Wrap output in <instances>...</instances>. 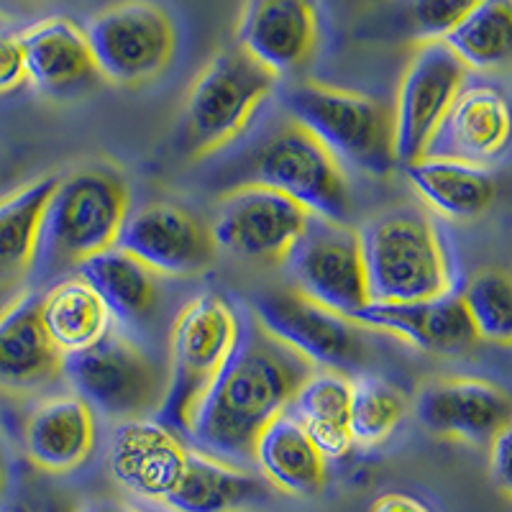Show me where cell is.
Wrapping results in <instances>:
<instances>
[{"instance_id":"obj_1","label":"cell","mask_w":512,"mask_h":512,"mask_svg":"<svg viewBox=\"0 0 512 512\" xmlns=\"http://www.w3.org/2000/svg\"><path fill=\"white\" fill-rule=\"evenodd\" d=\"M310 372L303 356L264 333L249 315L239 346L200 400L187 436L216 459L249 464L259 433L290 408Z\"/></svg>"},{"instance_id":"obj_2","label":"cell","mask_w":512,"mask_h":512,"mask_svg":"<svg viewBox=\"0 0 512 512\" xmlns=\"http://www.w3.org/2000/svg\"><path fill=\"white\" fill-rule=\"evenodd\" d=\"M131 190L118 169L90 164L59 177L41 226L34 269L41 280L80 269L118 244Z\"/></svg>"},{"instance_id":"obj_3","label":"cell","mask_w":512,"mask_h":512,"mask_svg":"<svg viewBox=\"0 0 512 512\" xmlns=\"http://www.w3.org/2000/svg\"><path fill=\"white\" fill-rule=\"evenodd\" d=\"M356 233L372 303H418L451 292L446 246L420 208L384 210Z\"/></svg>"},{"instance_id":"obj_4","label":"cell","mask_w":512,"mask_h":512,"mask_svg":"<svg viewBox=\"0 0 512 512\" xmlns=\"http://www.w3.org/2000/svg\"><path fill=\"white\" fill-rule=\"evenodd\" d=\"M290 121L326 146L341 167L387 177L397 167L392 111L369 95L320 82H297L282 93Z\"/></svg>"},{"instance_id":"obj_5","label":"cell","mask_w":512,"mask_h":512,"mask_svg":"<svg viewBox=\"0 0 512 512\" xmlns=\"http://www.w3.org/2000/svg\"><path fill=\"white\" fill-rule=\"evenodd\" d=\"M244 318L226 297L203 292L177 313L169 333V367L157 420L190 433L192 415L239 346Z\"/></svg>"},{"instance_id":"obj_6","label":"cell","mask_w":512,"mask_h":512,"mask_svg":"<svg viewBox=\"0 0 512 512\" xmlns=\"http://www.w3.org/2000/svg\"><path fill=\"white\" fill-rule=\"evenodd\" d=\"M277 85L280 77L241 47L213 54L185 98L180 123L185 152L200 159L239 139Z\"/></svg>"},{"instance_id":"obj_7","label":"cell","mask_w":512,"mask_h":512,"mask_svg":"<svg viewBox=\"0 0 512 512\" xmlns=\"http://www.w3.org/2000/svg\"><path fill=\"white\" fill-rule=\"evenodd\" d=\"M244 185L277 190L303 205L310 216L349 226L351 192L344 167L290 118L259 141L246 164Z\"/></svg>"},{"instance_id":"obj_8","label":"cell","mask_w":512,"mask_h":512,"mask_svg":"<svg viewBox=\"0 0 512 512\" xmlns=\"http://www.w3.org/2000/svg\"><path fill=\"white\" fill-rule=\"evenodd\" d=\"M62 377L93 413L121 423L159 410L167 387V372L116 326L90 349L64 356Z\"/></svg>"},{"instance_id":"obj_9","label":"cell","mask_w":512,"mask_h":512,"mask_svg":"<svg viewBox=\"0 0 512 512\" xmlns=\"http://www.w3.org/2000/svg\"><path fill=\"white\" fill-rule=\"evenodd\" d=\"M251 320L313 369L356 372L367 359V328L356 320L310 303L292 287H274L251 297Z\"/></svg>"},{"instance_id":"obj_10","label":"cell","mask_w":512,"mask_h":512,"mask_svg":"<svg viewBox=\"0 0 512 512\" xmlns=\"http://www.w3.org/2000/svg\"><path fill=\"white\" fill-rule=\"evenodd\" d=\"M88 44L98 75L118 88L157 80L175 57L172 18L149 0H123L90 18Z\"/></svg>"},{"instance_id":"obj_11","label":"cell","mask_w":512,"mask_h":512,"mask_svg":"<svg viewBox=\"0 0 512 512\" xmlns=\"http://www.w3.org/2000/svg\"><path fill=\"white\" fill-rule=\"evenodd\" d=\"M285 267L292 290L331 313L354 320L372 303L359 233L346 223L310 216L308 228L287 256Z\"/></svg>"},{"instance_id":"obj_12","label":"cell","mask_w":512,"mask_h":512,"mask_svg":"<svg viewBox=\"0 0 512 512\" xmlns=\"http://www.w3.org/2000/svg\"><path fill=\"white\" fill-rule=\"evenodd\" d=\"M308 221V210L282 192L239 185L221 195L210 233L218 249L241 262L285 264Z\"/></svg>"},{"instance_id":"obj_13","label":"cell","mask_w":512,"mask_h":512,"mask_svg":"<svg viewBox=\"0 0 512 512\" xmlns=\"http://www.w3.org/2000/svg\"><path fill=\"white\" fill-rule=\"evenodd\" d=\"M466 72L461 59L443 41L415 47L392 108L395 159L400 167L428 152L448 108L466 85Z\"/></svg>"},{"instance_id":"obj_14","label":"cell","mask_w":512,"mask_h":512,"mask_svg":"<svg viewBox=\"0 0 512 512\" xmlns=\"http://www.w3.org/2000/svg\"><path fill=\"white\" fill-rule=\"evenodd\" d=\"M116 246L164 277L203 274L218 256L210 226L169 203H149L128 213Z\"/></svg>"},{"instance_id":"obj_15","label":"cell","mask_w":512,"mask_h":512,"mask_svg":"<svg viewBox=\"0 0 512 512\" xmlns=\"http://www.w3.org/2000/svg\"><path fill=\"white\" fill-rule=\"evenodd\" d=\"M415 415L433 436L489 443L507 423H512V395L484 379H433L420 387Z\"/></svg>"},{"instance_id":"obj_16","label":"cell","mask_w":512,"mask_h":512,"mask_svg":"<svg viewBox=\"0 0 512 512\" xmlns=\"http://www.w3.org/2000/svg\"><path fill=\"white\" fill-rule=\"evenodd\" d=\"M187 461L185 443L162 420H123L108 446V472L126 492L164 502L177 487Z\"/></svg>"},{"instance_id":"obj_17","label":"cell","mask_w":512,"mask_h":512,"mask_svg":"<svg viewBox=\"0 0 512 512\" xmlns=\"http://www.w3.org/2000/svg\"><path fill=\"white\" fill-rule=\"evenodd\" d=\"M354 320L367 331L392 333L425 354H464L479 341L459 292L418 303H369Z\"/></svg>"},{"instance_id":"obj_18","label":"cell","mask_w":512,"mask_h":512,"mask_svg":"<svg viewBox=\"0 0 512 512\" xmlns=\"http://www.w3.org/2000/svg\"><path fill=\"white\" fill-rule=\"evenodd\" d=\"M236 36L251 59L282 80L315 52L318 13L310 0H249Z\"/></svg>"},{"instance_id":"obj_19","label":"cell","mask_w":512,"mask_h":512,"mask_svg":"<svg viewBox=\"0 0 512 512\" xmlns=\"http://www.w3.org/2000/svg\"><path fill=\"white\" fill-rule=\"evenodd\" d=\"M510 141L512 105L505 93L492 85H464L425 154L484 167L500 157Z\"/></svg>"},{"instance_id":"obj_20","label":"cell","mask_w":512,"mask_h":512,"mask_svg":"<svg viewBox=\"0 0 512 512\" xmlns=\"http://www.w3.org/2000/svg\"><path fill=\"white\" fill-rule=\"evenodd\" d=\"M26 80L47 98H75L100 80L85 29L64 16H49L24 31Z\"/></svg>"},{"instance_id":"obj_21","label":"cell","mask_w":512,"mask_h":512,"mask_svg":"<svg viewBox=\"0 0 512 512\" xmlns=\"http://www.w3.org/2000/svg\"><path fill=\"white\" fill-rule=\"evenodd\" d=\"M62 361L41 320V292H21L0 310V390H44L62 377Z\"/></svg>"},{"instance_id":"obj_22","label":"cell","mask_w":512,"mask_h":512,"mask_svg":"<svg viewBox=\"0 0 512 512\" xmlns=\"http://www.w3.org/2000/svg\"><path fill=\"white\" fill-rule=\"evenodd\" d=\"M26 456L47 474H70L95 448V413L77 395L49 397L34 408L24 431Z\"/></svg>"},{"instance_id":"obj_23","label":"cell","mask_w":512,"mask_h":512,"mask_svg":"<svg viewBox=\"0 0 512 512\" xmlns=\"http://www.w3.org/2000/svg\"><path fill=\"white\" fill-rule=\"evenodd\" d=\"M402 172L425 208L446 221H474L495 203L497 182L482 164L423 154L415 162L402 164Z\"/></svg>"},{"instance_id":"obj_24","label":"cell","mask_w":512,"mask_h":512,"mask_svg":"<svg viewBox=\"0 0 512 512\" xmlns=\"http://www.w3.org/2000/svg\"><path fill=\"white\" fill-rule=\"evenodd\" d=\"M264 479L246 472L244 466L216 459L200 448L187 451L185 469L164 505L169 512H244L267 500Z\"/></svg>"},{"instance_id":"obj_25","label":"cell","mask_w":512,"mask_h":512,"mask_svg":"<svg viewBox=\"0 0 512 512\" xmlns=\"http://www.w3.org/2000/svg\"><path fill=\"white\" fill-rule=\"evenodd\" d=\"M254 464L264 482L282 495L315 497L326 487V459L290 410L259 433Z\"/></svg>"},{"instance_id":"obj_26","label":"cell","mask_w":512,"mask_h":512,"mask_svg":"<svg viewBox=\"0 0 512 512\" xmlns=\"http://www.w3.org/2000/svg\"><path fill=\"white\" fill-rule=\"evenodd\" d=\"M77 272L98 292L108 313L113 315V323L118 326L139 328L157 313V274L149 272L144 264L136 262L134 256L118 246L85 262Z\"/></svg>"},{"instance_id":"obj_27","label":"cell","mask_w":512,"mask_h":512,"mask_svg":"<svg viewBox=\"0 0 512 512\" xmlns=\"http://www.w3.org/2000/svg\"><path fill=\"white\" fill-rule=\"evenodd\" d=\"M59 177L44 175L0 198V287L29 277L39 254L41 226Z\"/></svg>"},{"instance_id":"obj_28","label":"cell","mask_w":512,"mask_h":512,"mask_svg":"<svg viewBox=\"0 0 512 512\" xmlns=\"http://www.w3.org/2000/svg\"><path fill=\"white\" fill-rule=\"evenodd\" d=\"M351 379L328 369H313L297 387L290 413L300 420L310 441L323 459H341L351 451L354 438L349 431Z\"/></svg>"},{"instance_id":"obj_29","label":"cell","mask_w":512,"mask_h":512,"mask_svg":"<svg viewBox=\"0 0 512 512\" xmlns=\"http://www.w3.org/2000/svg\"><path fill=\"white\" fill-rule=\"evenodd\" d=\"M41 320L62 356L90 349L116 326L98 292L80 274L64 277L41 292Z\"/></svg>"},{"instance_id":"obj_30","label":"cell","mask_w":512,"mask_h":512,"mask_svg":"<svg viewBox=\"0 0 512 512\" xmlns=\"http://www.w3.org/2000/svg\"><path fill=\"white\" fill-rule=\"evenodd\" d=\"M466 70H512V0H479L443 39Z\"/></svg>"},{"instance_id":"obj_31","label":"cell","mask_w":512,"mask_h":512,"mask_svg":"<svg viewBox=\"0 0 512 512\" xmlns=\"http://www.w3.org/2000/svg\"><path fill=\"white\" fill-rule=\"evenodd\" d=\"M405 408V397L395 384L377 374H356L351 379L349 405V431L354 446L372 448L387 441L400 425Z\"/></svg>"},{"instance_id":"obj_32","label":"cell","mask_w":512,"mask_h":512,"mask_svg":"<svg viewBox=\"0 0 512 512\" xmlns=\"http://www.w3.org/2000/svg\"><path fill=\"white\" fill-rule=\"evenodd\" d=\"M459 295L479 341L512 346V272L479 269Z\"/></svg>"},{"instance_id":"obj_33","label":"cell","mask_w":512,"mask_h":512,"mask_svg":"<svg viewBox=\"0 0 512 512\" xmlns=\"http://www.w3.org/2000/svg\"><path fill=\"white\" fill-rule=\"evenodd\" d=\"M479 0H402V18L418 44L443 41Z\"/></svg>"},{"instance_id":"obj_34","label":"cell","mask_w":512,"mask_h":512,"mask_svg":"<svg viewBox=\"0 0 512 512\" xmlns=\"http://www.w3.org/2000/svg\"><path fill=\"white\" fill-rule=\"evenodd\" d=\"M26 80V57L21 36L0 31V95L21 88Z\"/></svg>"},{"instance_id":"obj_35","label":"cell","mask_w":512,"mask_h":512,"mask_svg":"<svg viewBox=\"0 0 512 512\" xmlns=\"http://www.w3.org/2000/svg\"><path fill=\"white\" fill-rule=\"evenodd\" d=\"M489 474L502 495L512 500V423L489 441Z\"/></svg>"},{"instance_id":"obj_36","label":"cell","mask_w":512,"mask_h":512,"mask_svg":"<svg viewBox=\"0 0 512 512\" xmlns=\"http://www.w3.org/2000/svg\"><path fill=\"white\" fill-rule=\"evenodd\" d=\"M369 512H433L423 500L405 492H387L372 502Z\"/></svg>"},{"instance_id":"obj_37","label":"cell","mask_w":512,"mask_h":512,"mask_svg":"<svg viewBox=\"0 0 512 512\" xmlns=\"http://www.w3.org/2000/svg\"><path fill=\"white\" fill-rule=\"evenodd\" d=\"M75 512H126V507H118L113 502H82Z\"/></svg>"},{"instance_id":"obj_38","label":"cell","mask_w":512,"mask_h":512,"mask_svg":"<svg viewBox=\"0 0 512 512\" xmlns=\"http://www.w3.org/2000/svg\"><path fill=\"white\" fill-rule=\"evenodd\" d=\"M41 512H75V507H70V505H62V502H54V505L44 507V510H41Z\"/></svg>"},{"instance_id":"obj_39","label":"cell","mask_w":512,"mask_h":512,"mask_svg":"<svg viewBox=\"0 0 512 512\" xmlns=\"http://www.w3.org/2000/svg\"><path fill=\"white\" fill-rule=\"evenodd\" d=\"M6 464H3V456H0V495L6 492Z\"/></svg>"},{"instance_id":"obj_40","label":"cell","mask_w":512,"mask_h":512,"mask_svg":"<svg viewBox=\"0 0 512 512\" xmlns=\"http://www.w3.org/2000/svg\"><path fill=\"white\" fill-rule=\"evenodd\" d=\"M126 512H146V510H134V507H126Z\"/></svg>"},{"instance_id":"obj_41","label":"cell","mask_w":512,"mask_h":512,"mask_svg":"<svg viewBox=\"0 0 512 512\" xmlns=\"http://www.w3.org/2000/svg\"><path fill=\"white\" fill-rule=\"evenodd\" d=\"M13 512H29V510H24V507H16V510H13Z\"/></svg>"}]
</instances>
